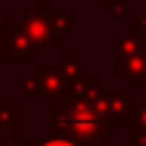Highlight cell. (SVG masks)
<instances>
[{"instance_id": "1", "label": "cell", "mask_w": 146, "mask_h": 146, "mask_svg": "<svg viewBox=\"0 0 146 146\" xmlns=\"http://www.w3.org/2000/svg\"><path fill=\"white\" fill-rule=\"evenodd\" d=\"M46 146H72V143H66V140H54V143H46Z\"/></svg>"}]
</instances>
